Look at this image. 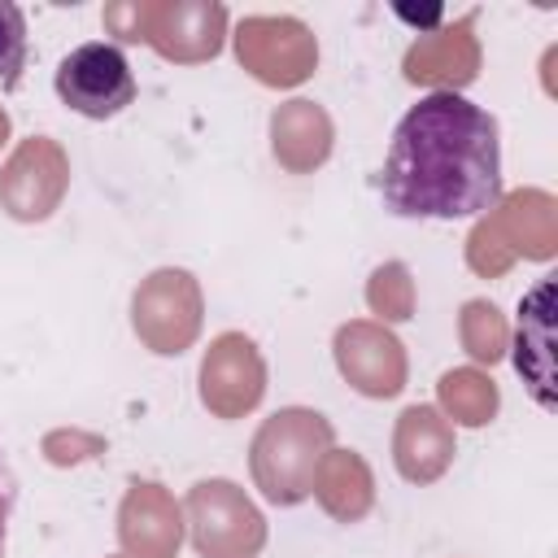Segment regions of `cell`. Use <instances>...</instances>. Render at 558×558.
Wrapping results in <instances>:
<instances>
[{"mask_svg":"<svg viewBox=\"0 0 558 558\" xmlns=\"http://www.w3.org/2000/svg\"><path fill=\"white\" fill-rule=\"evenodd\" d=\"M26 65V13L13 0H0V83L13 87Z\"/></svg>","mask_w":558,"mask_h":558,"instance_id":"obj_3","label":"cell"},{"mask_svg":"<svg viewBox=\"0 0 558 558\" xmlns=\"http://www.w3.org/2000/svg\"><path fill=\"white\" fill-rule=\"evenodd\" d=\"M57 96L65 109L83 113V118H113L122 113L131 100H135V74L122 57L118 44H105V39H92V44H78L61 57L57 65Z\"/></svg>","mask_w":558,"mask_h":558,"instance_id":"obj_2","label":"cell"},{"mask_svg":"<svg viewBox=\"0 0 558 558\" xmlns=\"http://www.w3.org/2000/svg\"><path fill=\"white\" fill-rule=\"evenodd\" d=\"M13 510H17V475H13V466H9V453L0 449V558H4V549H9Z\"/></svg>","mask_w":558,"mask_h":558,"instance_id":"obj_4","label":"cell"},{"mask_svg":"<svg viewBox=\"0 0 558 558\" xmlns=\"http://www.w3.org/2000/svg\"><path fill=\"white\" fill-rule=\"evenodd\" d=\"M379 201L397 218H480L501 201L497 118L462 92L418 96L392 126Z\"/></svg>","mask_w":558,"mask_h":558,"instance_id":"obj_1","label":"cell"}]
</instances>
